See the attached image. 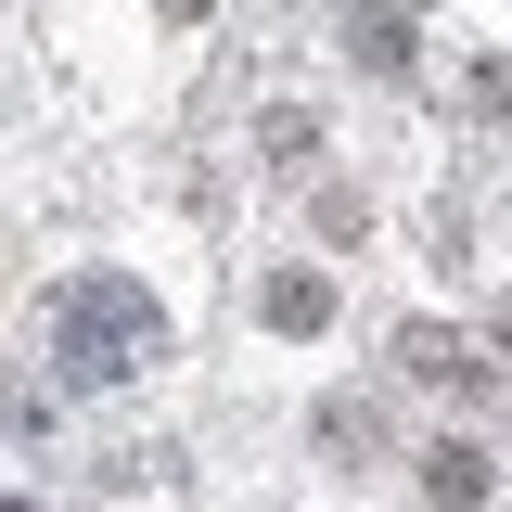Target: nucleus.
<instances>
[{"label":"nucleus","mask_w":512,"mask_h":512,"mask_svg":"<svg viewBox=\"0 0 512 512\" xmlns=\"http://www.w3.org/2000/svg\"><path fill=\"white\" fill-rule=\"evenodd\" d=\"M52 346H64V372H77V384H128V372L167 359V308H154L128 269H90V282H64Z\"/></svg>","instance_id":"1"},{"label":"nucleus","mask_w":512,"mask_h":512,"mask_svg":"<svg viewBox=\"0 0 512 512\" xmlns=\"http://www.w3.org/2000/svg\"><path fill=\"white\" fill-rule=\"evenodd\" d=\"M397 359H410V372H423V384H461V372H487V359H474L461 333H436V320H423V333H410Z\"/></svg>","instance_id":"2"},{"label":"nucleus","mask_w":512,"mask_h":512,"mask_svg":"<svg viewBox=\"0 0 512 512\" xmlns=\"http://www.w3.org/2000/svg\"><path fill=\"white\" fill-rule=\"evenodd\" d=\"M320 308H333V295H320L308 269H282V282H269V320H282V333H320Z\"/></svg>","instance_id":"3"},{"label":"nucleus","mask_w":512,"mask_h":512,"mask_svg":"<svg viewBox=\"0 0 512 512\" xmlns=\"http://www.w3.org/2000/svg\"><path fill=\"white\" fill-rule=\"evenodd\" d=\"M436 500H448V512L487 500V461H474V448H436Z\"/></svg>","instance_id":"4"},{"label":"nucleus","mask_w":512,"mask_h":512,"mask_svg":"<svg viewBox=\"0 0 512 512\" xmlns=\"http://www.w3.org/2000/svg\"><path fill=\"white\" fill-rule=\"evenodd\" d=\"M0 512H26V500H0Z\"/></svg>","instance_id":"5"}]
</instances>
